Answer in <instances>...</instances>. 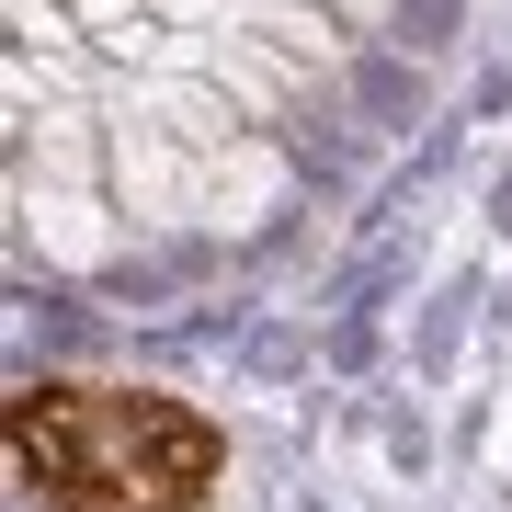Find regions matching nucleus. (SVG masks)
I'll return each mask as SVG.
<instances>
[{
  "label": "nucleus",
  "instance_id": "1",
  "mask_svg": "<svg viewBox=\"0 0 512 512\" xmlns=\"http://www.w3.org/2000/svg\"><path fill=\"white\" fill-rule=\"evenodd\" d=\"M228 433L160 387H80L46 376L12 399V478L57 512H205Z\"/></svg>",
  "mask_w": 512,
  "mask_h": 512
}]
</instances>
